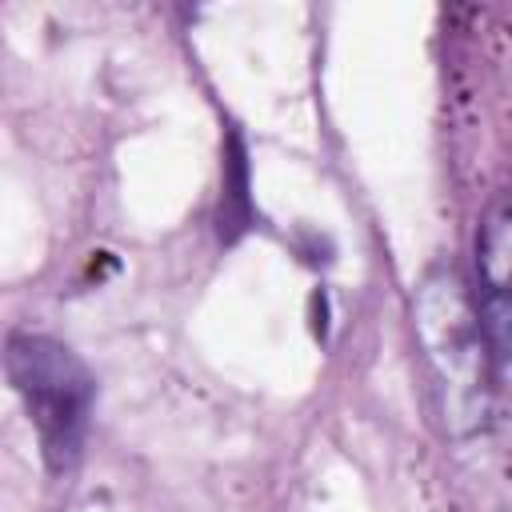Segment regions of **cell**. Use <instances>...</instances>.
<instances>
[{
  "instance_id": "1",
  "label": "cell",
  "mask_w": 512,
  "mask_h": 512,
  "mask_svg": "<svg viewBox=\"0 0 512 512\" xmlns=\"http://www.w3.org/2000/svg\"><path fill=\"white\" fill-rule=\"evenodd\" d=\"M412 324L432 368L440 412L452 436L488 424V336L476 304L452 268H432L412 296Z\"/></svg>"
},
{
  "instance_id": "2",
  "label": "cell",
  "mask_w": 512,
  "mask_h": 512,
  "mask_svg": "<svg viewBox=\"0 0 512 512\" xmlns=\"http://www.w3.org/2000/svg\"><path fill=\"white\" fill-rule=\"evenodd\" d=\"M4 368L40 436L44 464L64 476L80 460L84 436H88V416L96 396L88 368L60 340L32 336V332H16L8 340Z\"/></svg>"
},
{
  "instance_id": "3",
  "label": "cell",
  "mask_w": 512,
  "mask_h": 512,
  "mask_svg": "<svg viewBox=\"0 0 512 512\" xmlns=\"http://www.w3.org/2000/svg\"><path fill=\"white\" fill-rule=\"evenodd\" d=\"M476 312L496 356L512 360V196L496 200L476 236Z\"/></svg>"
}]
</instances>
